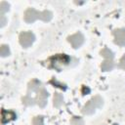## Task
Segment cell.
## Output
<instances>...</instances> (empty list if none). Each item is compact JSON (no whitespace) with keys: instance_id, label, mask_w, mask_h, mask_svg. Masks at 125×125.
Returning <instances> with one entry per match:
<instances>
[{"instance_id":"cell-12","label":"cell","mask_w":125,"mask_h":125,"mask_svg":"<svg viewBox=\"0 0 125 125\" xmlns=\"http://www.w3.org/2000/svg\"><path fill=\"white\" fill-rule=\"evenodd\" d=\"M71 125H83V121L81 118L78 117H74L71 120Z\"/></svg>"},{"instance_id":"cell-14","label":"cell","mask_w":125,"mask_h":125,"mask_svg":"<svg viewBox=\"0 0 125 125\" xmlns=\"http://www.w3.org/2000/svg\"><path fill=\"white\" fill-rule=\"evenodd\" d=\"M33 125H43V119L41 116L35 117L33 119Z\"/></svg>"},{"instance_id":"cell-1","label":"cell","mask_w":125,"mask_h":125,"mask_svg":"<svg viewBox=\"0 0 125 125\" xmlns=\"http://www.w3.org/2000/svg\"><path fill=\"white\" fill-rule=\"evenodd\" d=\"M51 17H52V14L50 12L45 11V12L38 13L33 9H28L24 14V20L27 22H31V21H35L36 19H41L43 21H49L51 19Z\"/></svg>"},{"instance_id":"cell-4","label":"cell","mask_w":125,"mask_h":125,"mask_svg":"<svg viewBox=\"0 0 125 125\" xmlns=\"http://www.w3.org/2000/svg\"><path fill=\"white\" fill-rule=\"evenodd\" d=\"M83 39L84 38H83L81 33H76V34H74V35H72V36H70L68 38L69 42L72 44V46L74 48H78L83 43Z\"/></svg>"},{"instance_id":"cell-5","label":"cell","mask_w":125,"mask_h":125,"mask_svg":"<svg viewBox=\"0 0 125 125\" xmlns=\"http://www.w3.org/2000/svg\"><path fill=\"white\" fill-rule=\"evenodd\" d=\"M114 35H115V42L118 45L122 46L125 44V30H123V29L115 30Z\"/></svg>"},{"instance_id":"cell-3","label":"cell","mask_w":125,"mask_h":125,"mask_svg":"<svg viewBox=\"0 0 125 125\" xmlns=\"http://www.w3.org/2000/svg\"><path fill=\"white\" fill-rule=\"evenodd\" d=\"M34 40V36L31 32H22L20 35V42L23 47H28Z\"/></svg>"},{"instance_id":"cell-10","label":"cell","mask_w":125,"mask_h":125,"mask_svg":"<svg viewBox=\"0 0 125 125\" xmlns=\"http://www.w3.org/2000/svg\"><path fill=\"white\" fill-rule=\"evenodd\" d=\"M102 55H103L104 58H106V59H112V57H113L112 53H111L108 49H104V50L102 51Z\"/></svg>"},{"instance_id":"cell-11","label":"cell","mask_w":125,"mask_h":125,"mask_svg":"<svg viewBox=\"0 0 125 125\" xmlns=\"http://www.w3.org/2000/svg\"><path fill=\"white\" fill-rule=\"evenodd\" d=\"M8 9H9V5L6 2H2L0 4V12H1V14H4L6 11H8Z\"/></svg>"},{"instance_id":"cell-13","label":"cell","mask_w":125,"mask_h":125,"mask_svg":"<svg viewBox=\"0 0 125 125\" xmlns=\"http://www.w3.org/2000/svg\"><path fill=\"white\" fill-rule=\"evenodd\" d=\"M40 87V83H38V82H36V81H32L31 83H30V85H29V89L31 90V91H35L37 88H39Z\"/></svg>"},{"instance_id":"cell-9","label":"cell","mask_w":125,"mask_h":125,"mask_svg":"<svg viewBox=\"0 0 125 125\" xmlns=\"http://www.w3.org/2000/svg\"><path fill=\"white\" fill-rule=\"evenodd\" d=\"M113 67V64L111 62H104L103 64H102V68L104 70H110L111 68Z\"/></svg>"},{"instance_id":"cell-6","label":"cell","mask_w":125,"mask_h":125,"mask_svg":"<svg viewBox=\"0 0 125 125\" xmlns=\"http://www.w3.org/2000/svg\"><path fill=\"white\" fill-rule=\"evenodd\" d=\"M47 96H48V94H47V92H46L44 89H42V90L38 93V104H39L40 106H44V105H45Z\"/></svg>"},{"instance_id":"cell-2","label":"cell","mask_w":125,"mask_h":125,"mask_svg":"<svg viewBox=\"0 0 125 125\" xmlns=\"http://www.w3.org/2000/svg\"><path fill=\"white\" fill-rule=\"evenodd\" d=\"M102 104V99L100 97H95L94 99H92L83 108V112L86 114H91L92 112H94V110L99 107Z\"/></svg>"},{"instance_id":"cell-8","label":"cell","mask_w":125,"mask_h":125,"mask_svg":"<svg viewBox=\"0 0 125 125\" xmlns=\"http://www.w3.org/2000/svg\"><path fill=\"white\" fill-rule=\"evenodd\" d=\"M9 53H10V51H9L8 46H6V45H2L1 48H0V54H1V56H3V57L8 56Z\"/></svg>"},{"instance_id":"cell-7","label":"cell","mask_w":125,"mask_h":125,"mask_svg":"<svg viewBox=\"0 0 125 125\" xmlns=\"http://www.w3.org/2000/svg\"><path fill=\"white\" fill-rule=\"evenodd\" d=\"M62 104V96L59 95V94H56L55 97H54V104L56 106H60Z\"/></svg>"}]
</instances>
